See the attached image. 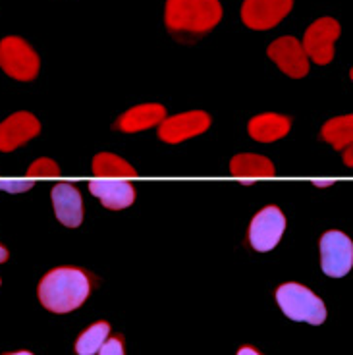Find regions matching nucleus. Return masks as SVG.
Here are the masks:
<instances>
[{
	"label": "nucleus",
	"instance_id": "nucleus-8",
	"mask_svg": "<svg viewBox=\"0 0 353 355\" xmlns=\"http://www.w3.org/2000/svg\"><path fill=\"white\" fill-rule=\"evenodd\" d=\"M293 8V0H243L241 21L255 31L273 29Z\"/></svg>",
	"mask_w": 353,
	"mask_h": 355
},
{
	"label": "nucleus",
	"instance_id": "nucleus-11",
	"mask_svg": "<svg viewBox=\"0 0 353 355\" xmlns=\"http://www.w3.org/2000/svg\"><path fill=\"white\" fill-rule=\"evenodd\" d=\"M41 124L31 112H14L0 124V151L10 153L37 137Z\"/></svg>",
	"mask_w": 353,
	"mask_h": 355
},
{
	"label": "nucleus",
	"instance_id": "nucleus-9",
	"mask_svg": "<svg viewBox=\"0 0 353 355\" xmlns=\"http://www.w3.org/2000/svg\"><path fill=\"white\" fill-rule=\"evenodd\" d=\"M268 58L273 60L280 70L293 80H301L309 73V58L301 46V41L295 37H280L266 49Z\"/></svg>",
	"mask_w": 353,
	"mask_h": 355
},
{
	"label": "nucleus",
	"instance_id": "nucleus-25",
	"mask_svg": "<svg viewBox=\"0 0 353 355\" xmlns=\"http://www.w3.org/2000/svg\"><path fill=\"white\" fill-rule=\"evenodd\" d=\"M10 257V253H8V249L4 248V245H0V263H6Z\"/></svg>",
	"mask_w": 353,
	"mask_h": 355
},
{
	"label": "nucleus",
	"instance_id": "nucleus-12",
	"mask_svg": "<svg viewBox=\"0 0 353 355\" xmlns=\"http://www.w3.org/2000/svg\"><path fill=\"white\" fill-rule=\"evenodd\" d=\"M89 191L101 199L110 211H122L128 209L135 201V187L128 180H116V178H98L89 184Z\"/></svg>",
	"mask_w": 353,
	"mask_h": 355
},
{
	"label": "nucleus",
	"instance_id": "nucleus-20",
	"mask_svg": "<svg viewBox=\"0 0 353 355\" xmlns=\"http://www.w3.org/2000/svg\"><path fill=\"white\" fill-rule=\"evenodd\" d=\"M60 174V168L58 164L54 162L53 159H37L35 162H31V166L27 168V176L37 178V176H58Z\"/></svg>",
	"mask_w": 353,
	"mask_h": 355
},
{
	"label": "nucleus",
	"instance_id": "nucleus-2",
	"mask_svg": "<svg viewBox=\"0 0 353 355\" xmlns=\"http://www.w3.org/2000/svg\"><path fill=\"white\" fill-rule=\"evenodd\" d=\"M91 292V278L78 266H58L39 284V302L53 313H70L83 305Z\"/></svg>",
	"mask_w": 353,
	"mask_h": 355
},
{
	"label": "nucleus",
	"instance_id": "nucleus-1",
	"mask_svg": "<svg viewBox=\"0 0 353 355\" xmlns=\"http://www.w3.org/2000/svg\"><path fill=\"white\" fill-rule=\"evenodd\" d=\"M221 0H166L164 24L180 43H195L221 24Z\"/></svg>",
	"mask_w": 353,
	"mask_h": 355
},
{
	"label": "nucleus",
	"instance_id": "nucleus-22",
	"mask_svg": "<svg viewBox=\"0 0 353 355\" xmlns=\"http://www.w3.org/2000/svg\"><path fill=\"white\" fill-rule=\"evenodd\" d=\"M98 355H126L122 338L120 336L108 338L105 344H103V347L98 349Z\"/></svg>",
	"mask_w": 353,
	"mask_h": 355
},
{
	"label": "nucleus",
	"instance_id": "nucleus-5",
	"mask_svg": "<svg viewBox=\"0 0 353 355\" xmlns=\"http://www.w3.org/2000/svg\"><path fill=\"white\" fill-rule=\"evenodd\" d=\"M342 27L334 18H318L305 29L303 35V51L313 62L327 66L334 60V43L340 39Z\"/></svg>",
	"mask_w": 353,
	"mask_h": 355
},
{
	"label": "nucleus",
	"instance_id": "nucleus-17",
	"mask_svg": "<svg viewBox=\"0 0 353 355\" xmlns=\"http://www.w3.org/2000/svg\"><path fill=\"white\" fill-rule=\"evenodd\" d=\"M320 137L328 141L336 151H344L345 147H352L353 143V116H338L328 120L320 130Z\"/></svg>",
	"mask_w": 353,
	"mask_h": 355
},
{
	"label": "nucleus",
	"instance_id": "nucleus-3",
	"mask_svg": "<svg viewBox=\"0 0 353 355\" xmlns=\"http://www.w3.org/2000/svg\"><path fill=\"white\" fill-rule=\"evenodd\" d=\"M276 302L280 305L282 313L291 320L309 322V324H322L327 320V307L325 302L311 292L309 288L288 282L276 290Z\"/></svg>",
	"mask_w": 353,
	"mask_h": 355
},
{
	"label": "nucleus",
	"instance_id": "nucleus-4",
	"mask_svg": "<svg viewBox=\"0 0 353 355\" xmlns=\"http://www.w3.org/2000/svg\"><path fill=\"white\" fill-rule=\"evenodd\" d=\"M0 68L14 80L31 81L39 73L41 60L26 39L10 35L0 41Z\"/></svg>",
	"mask_w": 353,
	"mask_h": 355
},
{
	"label": "nucleus",
	"instance_id": "nucleus-15",
	"mask_svg": "<svg viewBox=\"0 0 353 355\" xmlns=\"http://www.w3.org/2000/svg\"><path fill=\"white\" fill-rule=\"evenodd\" d=\"M291 128V120L288 116L274 114V112H265L255 118H251L248 125L249 135L259 143H273L282 139L288 135Z\"/></svg>",
	"mask_w": 353,
	"mask_h": 355
},
{
	"label": "nucleus",
	"instance_id": "nucleus-19",
	"mask_svg": "<svg viewBox=\"0 0 353 355\" xmlns=\"http://www.w3.org/2000/svg\"><path fill=\"white\" fill-rule=\"evenodd\" d=\"M110 334V324L105 320H98L95 324H91L85 332H81V336L76 342V354L78 355H95L103 347Z\"/></svg>",
	"mask_w": 353,
	"mask_h": 355
},
{
	"label": "nucleus",
	"instance_id": "nucleus-27",
	"mask_svg": "<svg viewBox=\"0 0 353 355\" xmlns=\"http://www.w3.org/2000/svg\"><path fill=\"white\" fill-rule=\"evenodd\" d=\"M6 355H33V354H29V352H16V354H6Z\"/></svg>",
	"mask_w": 353,
	"mask_h": 355
},
{
	"label": "nucleus",
	"instance_id": "nucleus-14",
	"mask_svg": "<svg viewBox=\"0 0 353 355\" xmlns=\"http://www.w3.org/2000/svg\"><path fill=\"white\" fill-rule=\"evenodd\" d=\"M164 118H166V108L162 105L145 103V105H137V107L126 110L124 114L118 118L116 128L124 133H137L159 125Z\"/></svg>",
	"mask_w": 353,
	"mask_h": 355
},
{
	"label": "nucleus",
	"instance_id": "nucleus-18",
	"mask_svg": "<svg viewBox=\"0 0 353 355\" xmlns=\"http://www.w3.org/2000/svg\"><path fill=\"white\" fill-rule=\"evenodd\" d=\"M93 172L98 178L135 176V168L132 164L114 153H98L93 159Z\"/></svg>",
	"mask_w": 353,
	"mask_h": 355
},
{
	"label": "nucleus",
	"instance_id": "nucleus-10",
	"mask_svg": "<svg viewBox=\"0 0 353 355\" xmlns=\"http://www.w3.org/2000/svg\"><path fill=\"white\" fill-rule=\"evenodd\" d=\"M211 116L203 110H189L164 118L159 124V137L164 143H182L209 130Z\"/></svg>",
	"mask_w": 353,
	"mask_h": 355
},
{
	"label": "nucleus",
	"instance_id": "nucleus-13",
	"mask_svg": "<svg viewBox=\"0 0 353 355\" xmlns=\"http://www.w3.org/2000/svg\"><path fill=\"white\" fill-rule=\"evenodd\" d=\"M53 205L56 218L68 228H78L83 222V201L78 187L70 182H60L53 187Z\"/></svg>",
	"mask_w": 353,
	"mask_h": 355
},
{
	"label": "nucleus",
	"instance_id": "nucleus-24",
	"mask_svg": "<svg viewBox=\"0 0 353 355\" xmlns=\"http://www.w3.org/2000/svg\"><path fill=\"white\" fill-rule=\"evenodd\" d=\"M344 162L347 164V166H352V164H353L352 147H345V149H344Z\"/></svg>",
	"mask_w": 353,
	"mask_h": 355
},
{
	"label": "nucleus",
	"instance_id": "nucleus-26",
	"mask_svg": "<svg viewBox=\"0 0 353 355\" xmlns=\"http://www.w3.org/2000/svg\"><path fill=\"white\" fill-rule=\"evenodd\" d=\"M332 184H334V182H332V180H327V182H315V186L317 187H328V186H332Z\"/></svg>",
	"mask_w": 353,
	"mask_h": 355
},
{
	"label": "nucleus",
	"instance_id": "nucleus-6",
	"mask_svg": "<svg viewBox=\"0 0 353 355\" xmlns=\"http://www.w3.org/2000/svg\"><path fill=\"white\" fill-rule=\"evenodd\" d=\"M353 265V243L344 232L330 230L320 238V268L330 278H342Z\"/></svg>",
	"mask_w": 353,
	"mask_h": 355
},
{
	"label": "nucleus",
	"instance_id": "nucleus-7",
	"mask_svg": "<svg viewBox=\"0 0 353 355\" xmlns=\"http://www.w3.org/2000/svg\"><path fill=\"white\" fill-rule=\"evenodd\" d=\"M284 230L286 216L276 205H268L253 216L249 226V243L257 251H270L282 240Z\"/></svg>",
	"mask_w": 353,
	"mask_h": 355
},
{
	"label": "nucleus",
	"instance_id": "nucleus-21",
	"mask_svg": "<svg viewBox=\"0 0 353 355\" xmlns=\"http://www.w3.org/2000/svg\"><path fill=\"white\" fill-rule=\"evenodd\" d=\"M33 186V180H0V189L6 193H24Z\"/></svg>",
	"mask_w": 353,
	"mask_h": 355
},
{
	"label": "nucleus",
	"instance_id": "nucleus-23",
	"mask_svg": "<svg viewBox=\"0 0 353 355\" xmlns=\"http://www.w3.org/2000/svg\"><path fill=\"white\" fill-rule=\"evenodd\" d=\"M238 355H261V354H259V352H257L255 347H251V346H243V347H239Z\"/></svg>",
	"mask_w": 353,
	"mask_h": 355
},
{
	"label": "nucleus",
	"instance_id": "nucleus-16",
	"mask_svg": "<svg viewBox=\"0 0 353 355\" xmlns=\"http://www.w3.org/2000/svg\"><path fill=\"white\" fill-rule=\"evenodd\" d=\"M230 172L238 178H266L274 174V164L263 155L241 153L230 160Z\"/></svg>",
	"mask_w": 353,
	"mask_h": 355
}]
</instances>
